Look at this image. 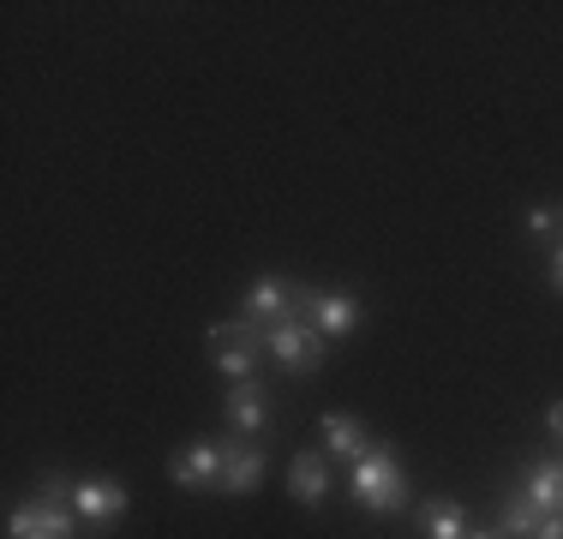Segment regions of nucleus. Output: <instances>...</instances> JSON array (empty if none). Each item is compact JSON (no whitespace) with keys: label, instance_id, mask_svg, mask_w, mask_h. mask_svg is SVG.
Returning <instances> with one entry per match:
<instances>
[{"label":"nucleus","instance_id":"1","mask_svg":"<svg viewBox=\"0 0 563 539\" xmlns=\"http://www.w3.org/2000/svg\"><path fill=\"white\" fill-rule=\"evenodd\" d=\"M354 504L372 509V516H396L408 509V474L390 450H372L366 462H354Z\"/></svg>","mask_w":563,"mask_h":539},{"label":"nucleus","instance_id":"2","mask_svg":"<svg viewBox=\"0 0 563 539\" xmlns=\"http://www.w3.org/2000/svg\"><path fill=\"white\" fill-rule=\"evenodd\" d=\"M264 354L276 360L282 372H294V377H312L318 366H324V336L312 330V318H282L264 330Z\"/></svg>","mask_w":563,"mask_h":539},{"label":"nucleus","instance_id":"3","mask_svg":"<svg viewBox=\"0 0 563 539\" xmlns=\"http://www.w3.org/2000/svg\"><path fill=\"white\" fill-rule=\"evenodd\" d=\"M264 330L271 323H258V318H234V323H217L210 330V348H217V372L222 377H234V384H246L252 372H258V360H264Z\"/></svg>","mask_w":563,"mask_h":539},{"label":"nucleus","instance_id":"4","mask_svg":"<svg viewBox=\"0 0 563 539\" xmlns=\"http://www.w3.org/2000/svg\"><path fill=\"white\" fill-rule=\"evenodd\" d=\"M222 462H228V443L198 438L186 455H174V462H168V480L180 485V492H210V485H222Z\"/></svg>","mask_w":563,"mask_h":539},{"label":"nucleus","instance_id":"5","mask_svg":"<svg viewBox=\"0 0 563 539\" xmlns=\"http://www.w3.org/2000/svg\"><path fill=\"white\" fill-rule=\"evenodd\" d=\"M300 318H312V330L324 336H347L360 323V300L347 288H330V294H318V288H300Z\"/></svg>","mask_w":563,"mask_h":539},{"label":"nucleus","instance_id":"6","mask_svg":"<svg viewBox=\"0 0 563 539\" xmlns=\"http://www.w3.org/2000/svg\"><path fill=\"white\" fill-rule=\"evenodd\" d=\"M7 534L12 539H73V509L66 504H48V497H31L7 516Z\"/></svg>","mask_w":563,"mask_h":539},{"label":"nucleus","instance_id":"7","mask_svg":"<svg viewBox=\"0 0 563 539\" xmlns=\"http://www.w3.org/2000/svg\"><path fill=\"white\" fill-rule=\"evenodd\" d=\"M222 414H228V426H234L240 438H258V431L271 426V389H264L258 377H246V384H234L222 396Z\"/></svg>","mask_w":563,"mask_h":539},{"label":"nucleus","instance_id":"8","mask_svg":"<svg viewBox=\"0 0 563 539\" xmlns=\"http://www.w3.org/2000/svg\"><path fill=\"white\" fill-rule=\"evenodd\" d=\"M126 485L120 480H73V509L85 521H120L126 516Z\"/></svg>","mask_w":563,"mask_h":539},{"label":"nucleus","instance_id":"9","mask_svg":"<svg viewBox=\"0 0 563 539\" xmlns=\"http://www.w3.org/2000/svg\"><path fill=\"white\" fill-rule=\"evenodd\" d=\"M246 318H258V323L300 318V288L282 282V276H258V282H252V294H246Z\"/></svg>","mask_w":563,"mask_h":539},{"label":"nucleus","instance_id":"10","mask_svg":"<svg viewBox=\"0 0 563 539\" xmlns=\"http://www.w3.org/2000/svg\"><path fill=\"white\" fill-rule=\"evenodd\" d=\"M521 497L533 504V516H563V455L558 462H533L528 474H521Z\"/></svg>","mask_w":563,"mask_h":539},{"label":"nucleus","instance_id":"11","mask_svg":"<svg viewBox=\"0 0 563 539\" xmlns=\"http://www.w3.org/2000/svg\"><path fill=\"white\" fill-rule=\"evenodd\" d=\"M288 492H294V504L324 509V497H330V462H324V455H318V450H300V455H294Z\"/></svg>","mask_w":563,"mask_h":539},{"label":"nucleus","instance_id":"12","mask_svg":"<svg viewBox=\"0 0 563 539\" xmlns=\"http://www.w3.org/2000/svg\"><path fill=\"white\" fill-rule=\"evenodd\" d=\"M318 438H324L330 455H347V462H366L372 455V431L354 420V414H324L318 420Z\"/></svg>","mask_w":563,"mask_h":539},{"label":"nucleus","instance_id":"13","mask_svg":"<svg viewBox=\"0 0 563 539\" xmlns=\"http://www.w3.org/2000/svg\"><path fill=\"white\" fill-rule=\"evenodd\" d=\"M258 480H264V450H258V443H228L222 492L228 497H246V492H258Z\"/></svg>","mask_w":563,"mask_h":539},{"label":"nucleus","instance_id":"14","mask_svg":"<svg viewBox=\"0 0 563 539\" xmlns=\"http://www.w3.org/2000/svg\"><path fill=\"white\" fill-rule=\"evenodd\" d=\"M420 534L426 539H467V509L455 497H426L420 504Z\"/></svg>","mask_w":563,"mask_h":539},{"label":"nucleus","instance_id":"15","mask_svg":"<svg viewBox=\"0 0 563 539\" xmlns=\"http://www.w3.org/2000/svg\"><path fill=\"white\" fill-rule=\"evenodd\" d=\"M498 528H504L509 539H533V528H540V516H533V504H528V497H516V492H509V497H504V509H498Z\"/></svg>","mask_w":563,"mask_h":539},{"label":"nucleus","instance_id":"16","mask_svg":"<svg viewBox=\"0 0 563 539\" xmlns=\"http://www.w3.org/2000/svg\"><path fill=\"white\" fill-rule=\"evenodd\" d=\"M528 228L558 246V240H563V205H533V210H528Z\"/></svg>","mask_w":563,"mask_h":539},{"label":"nucleus","instance_id":"17","mask_svg":"<svg viewBox=\"0 0 563 539\" xmlns=\"http://www.w3.org/2000/svg\"><path fill=\"white\" fill-rule=\"evenodd\" d=\"M533 539H563V516H545L540 528H533Z\"/></svg>","mask_w":563,"mask_h":539},{"label":"nucleus","instance_id":"18","mask_svg":"<svg viewBox=\"0 0 563 539\" xmlns=\"http://www.w3.org/2000/svg\"><path fill=\"white\" fill-rule=\"evenodd\" d=\"M545 431H552V438H563V402H552V408H545Z\"/></svg>","mask_w":563,"mask_h":539},{"label":"nucleus","instance_id":"19","mask_svg":"<svg viewBox=\"0 0 563 539\" xmlns=\"http://www.w3.org/2000/svg\"><path fill=\"white\" fill-rule=\"evenodd\" d=\"M552 288L563 294V240H558V246H552Z\"/></svg>","mask_w":563,"mask_h":539},{"label":"nucleus","instance_id":"20","mask_svg":"<svg viewBox=\"0 0 563 539\" xmlns=\"http://www.w3.org/2000/svg\"><path fill=\"white\" fill-rule=\"evenodd\" d=\"M467 539H509L504 528H479V534H467Z\"/></svg>","mask_w":563,"mask_h":539}]
</instances>
